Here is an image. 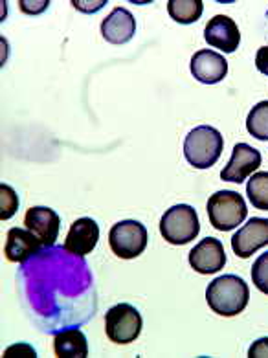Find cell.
I'll return each mask as SVG.
<instances>
[{
  "instance_id": "obj_6",
  "label": "cell",
  "mask_w": 268,
  "mask_h": 358,
  "mask_svg": "<svg viewBox=\"0 0 268 358\" xmlns=\"http://www.w3.org/2000/svg\"><path fill=\"white\" fill-rule=\"evenodd\" d=\"M147 228L138 221H122L108 231V245L114 255L122 259H134L147 248Z\"/></svg>"
},
{
  "instance_id": "obj_7",
  "label": "cell",
  "mask_w": 268,
  "mask_h": 358,
  "mask_svg": "<svg viewBox=\"0 0 268 358\" xmlns=\"http://www.w3.org/2000/svg\"><path fill=\"white\" fill-rule=\"evenodd\" d=\"M265 246H268V219H263V217L250 219L232 237V248L241 259H248L250 255H254Z\"/></svg>"
},
{
  "instance_id": "obj_20",
  "label": "cell",
  "mask_w": 268,
  "mask_h": 358,
  "mask_svg": "<svg viewBox=\"0 0 268 358\" xmlns=\"http://www.w3.org/2000/svg\"><path fill=\"white\" fill-rule=\"evenodd\" d=\"M19 210V195L8 184H0V221H8Z\"/></svg>"
},
{
  "instance_id": "obj_11",
  "label": "cell",
  "mask_w": 268,
  "mask_h": 358,
  "mask_svg": "<svg viewBox=\"0 0 268 358\" xmlns=\"http://www.w3.org/2000/svg\"><path fill=\"white\" fill-rule=\"evenodd\" d=\"M99 239L98 222L90 217H81L70 226L66 239H64V250L70 252L76 257H85L92 254Z\"/></svg>"
},
{
  "instance_id": "obj_9",
  "label": "cell",
  "mask_w": 268,
  "mask_h": 358,
  "mask_svg": "<svg viewBox=\"0 0 268 358\" xmlns=\"http://www.w3.org/2000/svg\"><path fill=\"white\" fill-rule=\"evenodd\" d=\"M204 39L211 48H217L225 54H234L241 45L239 26L228 15H215L204 28Z\"/></svg>"
},
{
  "instance_id": "obj_17",
  "label": "cell",
  "mask_w": 268,
  "mask_h": 358,
  "mask_svg": "<svg viewBox=\"0 0 268 358\" xmlns=\"http://www.w3.org/2000/svg\"><path fill=\"white\" fill-rule=\"evenodd\" d=\"M204 2L202 0H169L167 13L171 19L181 24H193L202 17Z\"/></svg>"
},
{
  "instance_id": "obj_24",
  "label": "cell",
  "mask_w": 268,
  "mask_h": 358,
  "mask_svg": "<svg viewBox=\"0 0 268 358\" xmlns=\"http://www.w3.org/2000/svg\"><path fill=\"white\" fill-rule=\"evenodd\" d=\"M255 66L261 74L268 76V46H261L255 54Z\"/></svg>"
},
{
  "instance_id": "obj_13",
  "label": "cell",
  "mask_w": 268,
  "mask_h": 358,
  "mask_svg": "<svg viewBox=\"0 0 268 358\" xmlns=\"http://www.w3.org/2000/svg\"><path fill=\"white\" fill-rule=\"evenodd\" d=\"M191 74L204 85L220 83L228 74V61L213 50H199L191 57Z\"/></svg>"
},
{
  "instance_id": "obj_8",
  "label": "cell",
  "mask_w": 268,
  "mask_h": 358,
  "mask_svg": "<svg viewBox=\"0 0 268 358\" xmlns=\"http://www.w3.org/2000/svg\"><path fill=\"white\" fill-rule=\"evenodd\" d=\"M261 152L255 148L248 145V143H237L232 152L230 162L226 164L225 169L220 171V178L225 182H234V184H241L250 175H254L258 171V167L261 166Z\"/></svg>"
},
{
  "instance_id": "obj_5",
  "label": "cell",
  "mask_w": 268,
  "mask_h": 358,
  "mask_svg": "<svg viewBox=\"0 0 268 358\" xmlns=\"http://www.w3.org/2000/svg\"><path fill=\"white\" fill-rule=\"evenodd\" d=\"M141 325L143 320L140 310L129 303L114 305L105 314V333L111 342L120 345L134 342L140 336Z\"/></svg>"
},
{
  "instance_id": "obj_19",
  "label": "cell",
  "mask_w": 268,
  "mask_h": 358,
  "mask_svg": "<svg viewBox=\"0 0 268 358\" xmlns=\"http://www.w3.org/2000/svg\"><path fill=\"white\" fill-rule=\"evenodd\" d=\"M246 129L255 140L268 142V101H261L250 110L246 118Z\"/></svg>"
},
{
  "instance_id": "obj_1",
  "label": "cell",
  "mask_w": 268,
  "mask_h": 358,
  "mask_svg": "<svg viewBox=\"0 0 268 358\" xmlns=\"http://www.w3.org/2000/svg\"><path fill=\"white\" fill-rule=\"evenodd\" d=\"M206 301L210 309L219 316H237L246 309L250 301V289L239 275L225 274L215 278L206 289Z\"/></svg>"
},
{
  "instance_id": "obj_12",
  "label": "cell",
  "mask_w": 268,
  "mask_h": 358,
  "mask_svg": "<svg viewBox=\"0 0 268 358\" xmlns=\"http://www.w3.org/2000/svg\"><path fill=\"white\" fill-rule=\"evenodd\" d=\"M24 224L37 239L43 243V246H54L55 239L61 230V219L52 208L34 206L26 211Z\"/></svg>"
},
{
  "instance_id": "obj_15",
  "label": "cell",
  "mask_w": 268,
  "mask_h": 358,
  "mask_svg": "<svg viewBox=\"0 0 268 358\" xmlns=\"http://www.w3.org/2000/svg\"><path fill=\"white\" fill-rule=\"evenodd\" d=\"M41 246L43 243L28 228H11L6 236V259L11 263H24L35 254H39Z\"/></svg>"
},
{
  "instance_id": "obj_23",
  "label": "cell",
  "mask_w": 268,
  "mask_h": 358,
  "mask_svg": "<svg viewBox=\"0 0 268 358\" xmlns=\"http://www.w3.org/2000/svg\"><path fill=\"white\" fill-rule=\"evenodd\" d=\"M20 10L28 13V15H37L41 11H44L48 8V0H41V2H28V0H20Z\"/></svg>"
},
{
  "instance_id": "obj_22",
  "label": "cell",
  "mask_w": 268,
  "mask_h": 358,
  "mask_svg": "<svg viewBox=\"0 0 268 358\" xmlns=\"http://www.w3.org/2000/svg\"><path fill=\"white\" fill-rule=\"evenodd\" d=\"M250 358H267L268 357V336L255 340L248 349Z\"/></svg>"
},
{
  "instance_id": "obj_4",
  "label": "cell",
  "mask_w": 268,
  "mask_h": 358,
  "mask_svg": "<svg viewBox=\"0 0 268 358\" xmlns=\"http://www.w3.org/2000/svg\"><path fill=\"white\" fill-rule=\"evenodd\" d=\"M200 222L195 208L190 204H176L164 213L160 221L162 237L171 245H188L199 236Z\"/></svg>"
},
{
  "instance_id": "obj_2",
  "label": "cell",
  "mask_w": 268,
  "mask_h": 358,
  "mask_svg": "<svg viewBox=\"0 0 268 358\" xmlns=\"http://www.w3.org/2000/svg\"><path fill=\"white\" fill-rule=\"evenodd\" d=\"M225 149V138L215 127L199 125L184 140V157L195 169L215 166Z\"/></svg>"
},
{
  "instance_id": "obj_3",
  "label": "cell",
  "mask_w": 268,
  "mask_h": 358,
  "mask_svg": "<svg viewBox=\"0 0 268 358\" xmlns=\"http://www.w3.org/2000/svg\"><path fill=\"white\" fill-rule=\"evenodd\" d=\"M246 215H248L246 202H244L243 195L237 192H230V189L217 192L208 201V217H210V224L215 230H234L243 224Z\"/></svg>"
},
{
  "instance_id": "obj_10",
  "label": "cell",
  "mask_w": 268,
  "mask_h": 358,
  "mask_svg": "<svg viewBox=\"0 0 268 358\" xmlns=\"http://www.w3.org/2000/svg\"><path fill=\"white\" fill-rule=\"evenodd\" d=\"M190 265L199 274H215L225 268L226 252L223 243L215 237H206L200 241L190 252Z\"/></svg>"
},
{
  "instance_id": "obj_14",
  "label": "cell",
  "mask_w": 268,
  "mask_h": 358,
  "mask_svg": "<svg viewBox=\"0 0 268 358\" xmlns=\"http://www.w3.org/2000/svg\"><path fill=\"white\" fill-rule=\"evenodd\" d=\"M136 34V19L125 8H114L101 22L103 39L111 45H125Z\"/></svg>"
},
{
  "instance_id": "obj_16",
  "label": "cell",
  "mask_w": 268,
  "mask_h": 358,
  "mask_svg": "<svg viewBox=\"0 0 268 358\" xmlns=\"http://www.w3.org/2000/svg\"><path fill=\"white\" fill-rule=\"evenodd\" d=\"M54 351L59 358H85L88 355L87 336L81 329H63L55 334Z\"/></svg>"
},
{
  "instance_id": "obj_21",
  "label": "cell",
  "mask_w": 268,
  "mask_h": 358,
  "mask_svg": "<svg viewBox=\"0 0 268 358\" xmlns=\"http://www.w3.org/2000/svg\"><path fill=\"white\" fill-rule=\"evenodd\" d=\"M252 281L255 289L268 296V252L261 254L252 266Z\"/></svg>"
},
{
  "instance_id": "obj_18",
  "label": "cell",
  "mask_w": 268,
  "mask_h": 358,
  "mask_svg": "<svg viewBox=\"0 0 268 358\" xmlns=\"http://www.w3.org/2000/svg\"><path fill=\"white\" fill-rule=\"evenodd\" d=\"M246 195L255 210L268 211V171L254 173L246 184Z\"/></svg>"
}]
</instances>
